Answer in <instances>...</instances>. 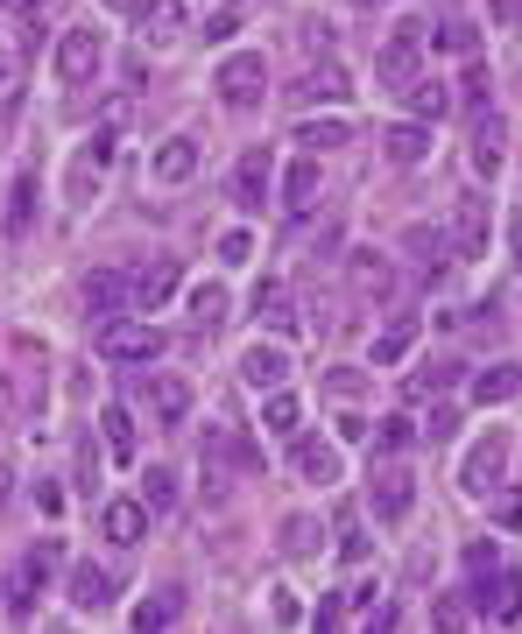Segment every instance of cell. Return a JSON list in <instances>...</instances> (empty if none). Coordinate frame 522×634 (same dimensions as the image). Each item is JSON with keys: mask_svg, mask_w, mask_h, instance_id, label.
<instances>
[{"mask_svg": "<svg viewBox=\"0 0 522 634\" xmlns=\"http://www.w3.org/2000/svg\"><path fill=\"white\" fill-rule=\"evenodd\" d=\"M339 99H347V71H339L332 57H325V64H311L304 78L290 85V106H296V113H318V106H339Z\"/></svg>", "mask_w": 522, "mask_h": 634, "instance_id": "9a60e30c", "label": "cell"}, {"mask_svg": "<svg viewBox=\"0 0 522 634\" xmlns=\"http://www.w3.org/2000/svg\"><path fill=\"white\" fill-rule=\"evenodd\" d=\"M332 395L353 402V395H361V374H353V367H332Z\"/></svg>", "mask_w": 522, "mask_h": 634, "instance_id": "f907efd6", "label": "cell"}, {"mask_svg": "<svg viewBox=\"0 0 522 634\" xmlns=\"http://www.w3.org/2000/svg\"><path fill=\"white\" fill-rule=\"evenodd\" d=\"M353 8H381V0H353Z\"/></svg>", "mask_w": 522, "mask_h": 634, "instance_id": "6125c7cd", "label": "cell"}, {"mask_svg": "<svg viewBox=\"0 0 522 634\" xmlns=\"http://www.w3.org/2000/svg\"><path fill=\"white\" fill-rule=\"evenodd\" d=\"M495 22L501 28H522V0H495Z\"/></svg>", "mask_w": 522, "mask_h": 634, "instance_id": "db71d44e", "label": "cell"}, {"mask_svg": "<svg viewBox=\"0 0 522 634\" xmlns=\"http://www.w3.org/2000/svg\"><path fill=\"white\" fill-rule=\"evenodd\" d=\"M14 71H22V57H14V42H0V93L14 85Z\"/></svg>", "mask_w": 522, "mask_h": 634, "instance_id": "816d5d0a", "label": "cell"}, {"mask_svg": "<svg viewBox=\"0 0 522 634\" xmlns=\"http://www.w3.org/2000/svg\"><path fill=\"white\" fill-rule=\"evenodd\" d=\"M452 430H459V410H452V402H430V416L416 423V437H430V444H445Z\"/></svg>", "mask_w": 522, "mask_h": 634, "instance_id": "ee69618b", "label": "cell"}, {"mask_svg": "<svg viewBox=\"0 0 522 634\" xmlns=\"http://www.w3.org/2000/svg\"><path fill=\"white\" fill-rule=\"evenodd\" d=\"M367 508H375V522H410L416 508V473L402 459H381L375 473H367Z\"/></svg>", "mask_w": 522, "mask_h": 634, "instance_id": "8992f818", "label": "cell"}, {"mask_svg": "<svg viewBox=\"0 0 522 634\" xmlns=\"http://www.w3.org/2000/svg\"><path fill=\"white\" fill-rule=\"evenodd\" d=\"M142 508H148V515L177 508V473H170V465H148V473H142Z\"/></svg>", "mask_w": 522, "mask_h": 634, "instance_id": "74e56055", "label": "cell"}, {"mask_svg": "<svg viewBox=\"0 0 522 634\" xmlns=\"http://www.w3.org/2000/svg\"><path fill=\"white\" fill-rule=\"evenodd\" d=\"M8 487H14V473H8V465H0V501H8Z\"/></svg>", "mask_w": 522, "mask_h": 634, "instance_id": "91938a15", "label": "cell"}, {"mask_svg": "<svg viewBox=\"0 0 522 634\" xmlns=\"http://www.w3.org/2000/svg\"><path fill=\"white\" fill-rule=\"evenodd\" d=\"M501 162H509V127H501V120L487 113L481 127H473V170H481V176H495Z\"/></svg>", "mask_w": 522, "mask_h": 634, "instance_id": "1f68e13d", "label": "cell"}, {"mask_svg": "<svg viewBox=\"0 0 522 634\" xmlns=\"http://www.w3.org/2000/svg\"><path fill=\"white\" fill-rule=\"evenodd\" d=\"M247 310H255L268 331H290V325H296V296H290V282H282V276H262V282H255V296H247Z\"/></svg>", "mask_w": 522, "mask_h": 634, "instance_id": "44dd1931", "label": "cell"}, {"mask_svg": "<svg viewBox=\"0 0 522 634\" xmlns=\"http://www.w3.org/2000/svg\"><path fill=\"white\" fill-rule=\"evenodd\" d=\"M14 8H22V14H28V22H43V14H50V8H57V0H14Z\"/></svg>", "mask_w": 522, "mask_h": 634, "instance_id": "6f0895ef", "label": "cell"}, {"mask_svg": "<svg viewBox=\"0 0 522 634\" xmlns=\"http://www.w3.org/2000/svg\"><path fill=\"white\" fill-rule=\"evenodd\" d=\"M430 42H438L445 57H473V42H481V28H473L466 14H452V22H445V28H438V36H430Z\"/></svg>", "mask_w": 522, "mask_h": 634, "instance_id": "60d3db41", "label": "cell"}, {"mask_svg": "<svg viewBox=\"0 0 522 634\" xmlns=\"http://www.w3.org/2000/svg\"><path fill=\"white\" fill-rule=\"evenodd\" d=\"M276 542H282L290 557H311V550H318V515H282Z\"/></svg>", "mask_w": 522, "mask_h": 634, "instance_id": "f35d334b", "label": "cell"}, {"mask_svg": "<svg viewBox=\"0 0 522 634\" xmlns=\"http://www.w3.org/2000/svg\"><path fill=\"white\" fill-rule=\"evenodd\" d=\"M402 247H410L416 254V268H424V276L430 282H445V276H452V240H445V225H424V219H416V225H402Z\"/></svg>", "mask_w": 522, "mask_h": 634, "instance_id": "e0dca14e", "label": "cell"}, {"mask_svg": "<svg viewBox=\"0 0 522 634\" xmlns=\"http://www.w3.org/2000/svg\"><path fill=\"white\" fill-rule=\"evenodd\" d=\"M36 593H43V578H36V564L22 557V564L8 571V593H0V599H8V607H36Z\"/></svg>", "mask_w": 522, "mask_h": 634, "instance_id": "b9f144b4", "label": "cell"}, {"mask_svg": "<svg viewBox=\"0 0 522 634\" xmlns=\"http://www.w3.org/2000/svg\"><path fill=\"white\" fill-rule=\"evenodd\" d=\"M367 437H375V451H381V459H402V451L416 444V423H410V416H381Z\"/></svg>", "mask_w": 522, "mask_h": 634, "instance_id": "8d00e7d4", "label": "cell"}, {"mask_svg": "<svg viewBox=\"0 0 522 634\" xmlns=\"http://www.w3.org/2000/svg\"><path fill=\"white\" fill-rule=\"evenodd\" d=\"M0 8H14V0H0Z\"/></svg>", "mask_w": 522, "mask_h": 634, "instance_id": "be15d7a7", "label": "cell"}, {"mask_svg": "<svg viewBox=\"0 0 522 634\" xmlns=\"http://www.w3.org/2000/svg\"><path fill=\"white\" fill-rule=\"evenodd\" d=\"M402 106H410L416 120H445V113H452V85L430 78V71H416V78L402 85Z\"/></svg>", "mask_w": 522, "mask_h": 634, "instance_id": "83f0119b", "label": "cell"}, {"mask_svg": "<svg viewBox=\"0 0 522 634\" xmlns=\"http://www.w3.org/2000/svg\"><path fill=\"white\" fill-rule=\"evenodd\" d=\"M134 28H142L148 50H170V42L191 28V8L184 0H142V8H134Z\"/></svg>", "mask_w": 522, "mask_h": 634, "instance_id": "5bb4252c", "label": "cell"}, {"mask_svg": "<svg viewBox=\"0 0 522 634\" xmlns=\"http://www.w3.org/2000/svg\"><path fill=\"white\" fill-rule=\"evenodd\" d=\"M509 254H515V268H522V219L509 225Z\"/></svg>", "mask_w": 522, "mask_h": 634, "instance_id": "680465c9", "label": "cell"}, {"mask_svg": "<svg viewBox=\"0 0 522 634\" xmlns=\"http://www.w3.org/2000/svg\"><path fill=\"white\" fill-rule=\"evenodd\" d=\"M445 240H452V261H487V240H495V211H487V198H481V191L452 198Z\"/></svg>", "mask_w": 522, "mask_h": 634, "instance_id": "277c9868", "label": "cell"}, {"mask_svg": "<svg viewBox=\"0 0 522 634\" xmlns=\"http://www.w3.org/2000/svg\"><path fill=\"white\" fill-rule=\"evenodd\" d=\"M452 374H459L452 359H424V367L402 381V395H410V402H430V395H445V388H452Z\"/></svg>", "mask_w": 522, "mask_h": 634, "instance_id": "e575fe53", "label": "cell"}, {"mask_svg": "<svg viewBox=\"0 0 522 634\" xmlns=\"http://www.w3.org/2000/svg\"><path fill=\"white\" fill-rule=\"evenodd\" d=\"M247 254H255V233H241V225L219 233V261H247Z\"/></svg>", "mask_w": 522, "mask_h": 634, "instance_id": "7dc6e473", "label": "cell"}, {"mask_svg": "<svg viewBox=\"0 0 522 634\" xmlns=\"http://www.w3.org/2000/svg\"><path fill=\"white\" fill-rule=\"evenodd\" d=\"M466 571H473V585H481V578H495V571H501V542H473V550H466Z\"/></svg>", "mask_w": 522, "mask_h": 634, "instance_id": "f6af8a7d", "label": "cell"}, {"mask_svg": "<svg viewBox=\"0 0 522 634\" xmlns=\"http://www.w3.org/2000/svg\"><path fill=\"white\" fill-rule=\"evenodd\" d=\"M296 473L311 479V487H339V473H347V459H339V444L332 437H296Z\"/></svg>", "mask_w": 522, "mask_h": 634, "instance_id": "d6986e66", "label": "cell"}, {"mask_svg": "<svg viewBox=\"0 0 522 634\" xmlns=\"http://www.w3.org/2000/svg\"><path fill=\"white\" fill-rule=\"evenodd\" d=\"M241 381L255 388V395H276L282 381H290V345H276V339H255L241 353Z\"/></svg>", "mask_w": 522, "mask_h": 634, "instance_id": "7c38bea8", "label": "cell"}, {"mask_svg": "<svg viewBox=\"0 0 522 634\" xmlns=\"http://www.w3.org/2000/svg\"><path fill=\"white\" fill-rule=\"evenodd\" d=\"M71 607H78V613H107L113 607V571L93 564V557L71 564Z\"/></svg>", "mask_w": 522, "mask_h": 634, "instance_id": "ffe728a7", "label": "cell"}, {"mask_svg": "<svg viewBox=\"0 0 522 634\" xmlns=\"http://www.w3.org/2000/svg\"><path fill=\"white\" fill-rule=\"evenodd\" d=\"M85 310H93L99 325L128 317V310H134V296H128V268H93V276H85Z\"/></svg>", "mask_w": 522, "mask_h": 634, "instance_id": "2e32d148", "label": "cell"}, {"mask_svg": "<svg viewBox=\"0 0 522 634\" xmlns=\"http://www.w3.org/2000/svg\"><path fill=\"white\" fill-rule=\"evenodd\" d=\"M296 416H304V410H296V395H290V388L262 395V423H268V430H296Z\"/></svg>", "mask_w": 522, "mask_h": 634, "instance_id": "7bdbcfd3", "label": "cell"}, {"mask_svg": "<svg viewBox=\"0 0 522 634\" xmlns=\"http://www.w3.org/2000/svg\"><path fill=\"white\" fill-rule=\"evenodd\" d=\"M381 156L402 162V170H410V162H424L430 156V127H389V134H381Z\"/></svg>", "mask_w": 522, "mask_h": 634, "instance_id": "836d02e7", "label": "cell"}, {"mask_svg": "<svg viewBox=\"0 0 522 634\" xmlns=\"http://www.w3.org/2000/svg\"><path fill=\"white\" fill-rule=\"evenodd\" d=\"M466 599H473V607H487L495 621H522V571H515V564H501L495 578H481Z\"/></svg>", "mask_w": 522, "mask_h": 634, "instance_id": "ac0fdd59", "label": "cell"}, {"mask_svg": "<svg viewBox=\"0 0 522 634\" xmlns=\"http://www.w3.org/2000/svg\"><path fill=\"white\" fill-rule=\"evenodd\" d=\"M268 599H276V621L290 627V621H296V593H282V585H276V593H268Z\"/></svg>", "mask_w": 522, "mask_h": 634, "instance_id": "f5cc1de1", "label": "cell"}, {"mask_svg": "<svg viewBox=\"0 0 522 634\" xmlns=\"http://www.w3.org/2000/svg\"><path fill=\"white\" fill-rule=\"evenodd\" d=\"M268 191H276V156L255 142L241 162H233V205H247V211H262L268 205Z\"/></svg>", "mask_w": 522, "mask_h": 634, "instance_id": "4fadbf2b", "label": "cell"}, {"mask_svg": "<svg viewBox=\"0 0 522 634\" xmlns=\"http://www.w3.org/2000/svg\"><path fill=\"white\" fill-rule=\"evenodd\" d=\"M509 395H522V367H515V359H495L487 374H473V402H481V410H495V402H509Z\"/></svg>", "mask_w": 522, "mask_h": 634, "instance_id": "4dcf8cb0", "label": "cell"}, {"mask_svg": "<svg viewBox=\"0 0 522 634\" xmlns=\"http://www.w3.org/2000/svg\"><path fill=\"white\" fill-rule=\"evenodd\" d=\"M99 430H107V451H113V459H134V416L128 410H99Z\"/></svg>", "mask_w": 522, "mask_h": 634, "instance_id": "ab89813d", "label": "cell"}, {"mask_svg": "<svg viewBox=\"0 0 522 634\" xmlns=\"http://www.w3.org/2000/svg\"><path fill=\"white\" fill-rule=\"evenodd\" d=\"M162 331L142 325V317H113V325H99V359H113V367H148V359H162Z\"/></svg>", "mask_w": 522, "mask_h": 634, "instance_id": "3957f363", "label": "cell"}, {"mask_svg": "<svg viewBox=\"0 0 522 634\" xmlns=\"http://www.w3.org/2000/svg\"><path fill=\"white\" fill-rule=\"evenodd\" d=\"M8 416H14V381L0 374V430H8Z\"/></svg>", "mask_w": 522, "mask_h": 634, "instance_id": "11a10c76", "label": "cell"}, {"mask_svg": "<svg viewBox=\"0 0 522 634\" xmlns=\"http://www.w3.org/2000/svg\"><path fill=\"white\" fill-rule=\"evenodd\" d=\"M36 205H43V184H36V170H14V184H8V211H0L8 240H22L28 225H36Z\"/></svg>", "mask_w": 522, "mask_h": 634, "instance_id": "603a6c76", "label": "cell"}, {"mask_svg": "<svg viewBox=\"0 0 522 634\" xmlns=\"http://www.w3.org/2000/svg\"><path fill=\"white\" fill-rule=\"evenodd\" d=\"M367 550H375V542H367V528L347 522V536H339V557H347V564H367Z\"/></svg>", "mask_w": 522, "mask_h": 634, "instance_id": "bcb514c9", "label": "cell"}, {"mask_svg": "<svg viewBox=\"0 0 522 634\" xmlns=\"http://www.w3.org/2000/svg\"><path fill=\"white\" fill-rule=\"evenodd\" d=\"M347 290L361 296V304H396L402 276H396V261H389V254L361 247V254H347Z\"/></svg>", "mask_w": 522, "mask_h": 634, "instance_id": "30bf717a", "label": "cell"}, {"mask_svg": "<svg viewBox=\"0 0 522 634\" xmlns=\"http://www.w3.org/2000/svg\"><path fill=\"white\" fill-rule=\"evenodd\" d=\"M339 613H347V599H325L318 621H311V634H339Z\"/></svg>", "mask_w": 522, "mask_h": 634, "instance_id": "681fc988", "label": "cell"}, {"mask_svg": "<svg viewBox=\"0 0 522 634\" xmlns=\"http://www.w3.org/2000/svg\"><path fill=\"white\" fill-rule=\"evenodd\" d=\"M184 613V585H162V593H148L142 607H134V634H170V621Z\"/></svg>", "mask_w": 522, "mask_h": 634, "instance_id": "4316f807", "label": "cell"}, {"mask_svg": "<svg viewBox=\"0 0 522 634\" xmlns=\"http://www.w3.org/2000/svg\"><path fill=\"white\" fill-rule=\"evenodd\" d=\"M107 170H113V127H99V134H85V142L71 148V205H93L99 184H107Z\"/></svg>", "mask_w": 522, "mask_h": 634, "instance_id": "9c48e42d", "label": "cell"}, {"mask_svg": "<svg viewBox=\"0 0 522 634\" xmlns=\"http://www.w3.org/2000/svg\"><path fill=\"white\" fill-rule=\"evenodd\" d=\"M389 627H396V613H389V607H375V621H367L361 634H389Z\"/></svg>", "mask_w": 522, "mask_h": 634, "instance_id": "9f6ffc18", "label": "cell"}, {"mask_svg": "<svg viewBox=\"0 0 522 634\" xmlns=\"http://www.w3.org/2000/svg\"><path fill=\"white\" fill-rule=\"evenodd\" d=\"M170 290H177V261H134V268H128V296H134V310H156Z\"/></svg>", "mask_w": 522, "mask_h": 634, "instance_id": "7402d4cb", "label": "cell"}, {"mask_svg": "<svg viewBox=\"0 0 522 634\" xmlns=\"http://www.w3.org/2000/svg\"><path fill=\"white\" fill-rule=\"evenodd\" d=\"M509 459H515V437L487 423V430H481V444H473L466 459H459V493H473V501L501 493V479H509Z\"/></svg>", "mask_w": 522, "mask_h": 634, "instance_id": "6da1fadb", "label": "cell"}, {"mask_svg": "<svg viewBox=\"0 0 522 634\" xmlns=\"http://www.w3.org/2000/svg\"><path fill=\"white\" fill-rule=\"evenodd\" d=\"M227 310H233L227 282H198V290H191V317H198L205 331H213V325H227Z\"/></svg>", "mask_w": 522, "mask_h": 634, "instance_id": "d590c367", "label": "cell"}, {"mask_svg": "<svg viewBox=\"0 0 522 634\" xmlns=\"http://www.w3.org/2000/svg\"><path fill=\"white\" fill-rule=\"evenodd\" d=\"M107 8H121V14H134V8H142V0H107Z\"/></svg>", "mask_w": 522, "mask_h": 634, "instance_id": "94428289", "label": "cell"}, {"mask_svg": "<svg viewBox=\"0 0 522 634\" xmlns=\"http://www.w3.org/2000/svg\"><path fill=\"white\" fill-rule=\"evenodd\" d=\"M487 93H495V78H487V64L473 57V64H466V99H487Z\"/></svg>", "mask_w": 522, "mask_h": 634, "instance_id": "c3c4849f", "label": "cell"}, {"mask_svg": "<svg viewBox=\"0 0 522 634\" xmlns=\"http://www.w3.org/2000/svg\"><path fill=\"white\" fill-rule=\"evenodd\" d=\"M424 42H430V28L410 14V22H402L396 36L381 42V57H375V78H381V85H410V78H416V57H424Z\"/></svg>", "mask_w": 522, "mask_h": 634, "instance_id": "8fae6325", "label": "cell"}, {"mask_svg": "<svg viewBox=\"0 0 522 634\" xmlns=\"http://www.w3.org/2000/svg\"><path fill=\"white\" fill-rule=\"evenodd\" d=\"M205 465H227V473H255V444H247L241 430H227V423H213V430H205Z\"/></svg>", "mask_w": 522, "mask_h": 634, "instance_id": "d4e9b609", "label": "cell"}, {"mask_svg": "<svg viewBox=\"0 0 522 634\" xmlns=\"http://www.w3.org/2000/svg\"><path fill=\"white\" fill-rule=\"evenodd\" d=\"M198 162H205V142L177 127V134H162V142H156V156H148V184L177 191V184H191V176H198Z\"/></svg>", "mask_w": 522, "mask_h": 634, "instance_id": "ba28073f", "label": "cell"}, {"mask_svg": "<svg viewBox=\"0 0 522 634\" xmlns=\"http://www.w3.org/2000/svg\"><path fill=\"white\" fill-rule=\"evenodd\" d=\"M142 410L156 430H184L191 410H198V395H191L184 374H142Z\"/></svg>", "mask_w": 522, "mask_h": 634, "instance_id": "52a82bcc", "label": "cell"}, {"mask_svg": "<svg viewBox=\"0 0 522 634\" xmlns=\"http://www.w3.org/2000/svg\"><path fill=\"white\" fill-rule=\"evenodd\" d=\"M99 71H107V36H99L93 22L64 28V36H57V85H71V93H78V85H93Z\"/></svg>", "mask_w": 522, "mask_h": 634, "instance_id": "7a4b0ae2", "label": "cell"}, {"mask_svg": "<svg viewBox=\"0 0 522 634\" xmlns=\"http://www.w3.org/2000/svg\"><path fill=\"white\" fill-rule=\"evenodd\" d=\"M213 93L227 99V106H262V99H268V57H262V50H233V57H219Z\"/></svg>", "mask_w": 522, "mask_h": 634, "instance_id": "5b68a950", "label": "cell"}, {"mask_svg": "<svg viewBox=\"0 0 522 634\" xmlns=\"http://www.w3.org/2000/svg\"><path fill=\"white\" fill-rule=\"evenodd\" d=\"M99 536L107 542H142L148 536V508L142 501H107L99 508Z\"/></svg>", "mask_w": 522, "mask_h": 634, "instance_id": "f1b7e54d", "label": "cell"}, {"mask_svg": "<svg viewBox=\"0 0 522 634\" xmlns=\"http://www.w3.org/2000/svg\"><path fill=\"white\" fill-rule=\"evenodd\" d=\"M318 184H325V176H318V156H296L290 170H282V211H290V219H304V211L318 205Z\"/></svg>", "mask_w": 522, "mask_h": 634, "instance_id": "484cf974", "label": "cell"}, {"mask_svg": "<svg viewBox=\"0 0 522 634\" xmlns=\"http://www.w3.org/2000/svg\"><path fill=\"white\" fill-rule=\"evenodd\" d=\"M430 634H473V599L466 593H438L430 599Z\"/></svg>", "mask_w": 522, "mask_h": 634, "instance_id": "d6a6232c", "label": "cell"}, {"mask_svg": "<svg viewBox=\"0 0 522 634\" xmlns=\"http://www.w3.org/2000/svg\"><path fill=\"white\" fill-rule=\"evenodd\" d=\"M353 142V120H339V113H304L296 120V148H311V156H318V148H347Z\"/></svg>", "mask_w": 522, "mask_h": 634, "instance_id": "f546056e", "label": "cell"}, {"mask_svg": "<svg viewBox=\"0 0 522 634\" xmlns=\"http://www.w3.org/2000/svg\"><path fill=\"white\" fill-rule=\"evenodd\" d=\"M416 353V317H389V325L375 331V345H367V359H375V374L402 367V359Z\"/></svg>", "mask_w": 522, "mask_h": 634, "instance_id": "cb8c5ba5", "label": "cell"}]
</instances>
